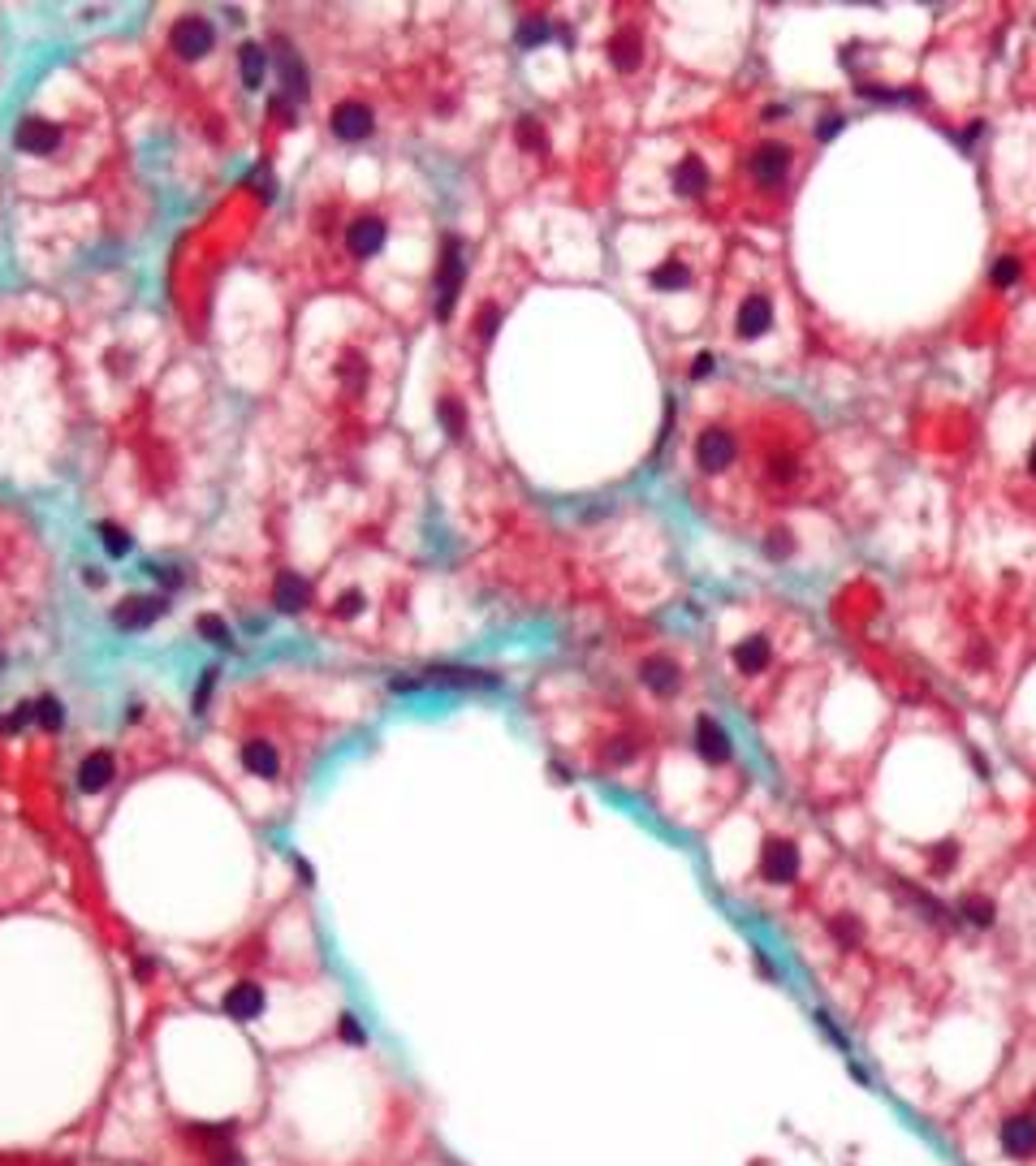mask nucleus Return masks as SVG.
<instances>
[{"mask_svg":"<svg viewBox=\"0 0 1036 1166\" xmlns=\"http://www.w3.org/2000/svg\"><path fill=\"white\" fill-rule=\"evenodd\" d=\"M458 281H462V242L445 238L441 247V277H436V320H450L458 303Z\"/></svg>","mask_w":1036,"mask_h":1166,"instance_id":"nucleus-1","label":"nucleus"},{"mask_svg":"<svg viewBox=\"0 0 1036 1166\" xmlns=\"http://www.w3.org/2000/svg\"><path fill=\"white\" fill-rule=\"evenodd\" d=\"M761 877L773 886H790L799 877V847L790 838H769L761 851Z\"/></svg>","mask_w":1036,"mask_h":1166,"instance_id":"nucleus-2","label":"nucleus"},{"mask_svg":"<svg viewBox=\"0 0 1036 1166\" xmlns=\"http://www.w3.org/2000/svg\"><path fill=\"white\" fill-rule=\"evenodd\" d=\"M997 1145H1002L1006 1158H1015V1162L1036 1158V1119L1032 1115H1006L1002 1127H997Z\"/></svg>","mask_w":1036,"mask_h":1166,"instance_id":"nucleus-3","label":"nucleus"},{"mask_svg":"<svg viewBox=\"0 0 1036 1166\" xmlns=\"http://www.w3.org/2000/svg\"><path fill=\"white\" fill-rule=\"evenodd\" d=\"M695 462H700V471H708V475L725 471V467L734 462V436L725 433V428L700 433V441H695Z\"/></svg>","mask_w":1036,"mask_h":1166,"instance_id":"nucleus-4","label":"nucleus"},{"mask_svg":"<svg viewBox=\"0 0 1036 1166\" xmlns=\"http://www.w3.org/2000/svg\"><path fill=\"white\" fill-rule=\"evenodd\" d=\"M332 135L341 143L368 139V135H372V108L359 104V99H341V104L332 108Z\"/></svg>","mask_w":1036,"mask_h":1166,"instance_id":"nucleus-5","label":"nucleus"},{"mask_svg":"<svg viewBox=\"0 0 1036 1166\" xmlns=\"http://www.w3.org/2000/svg\"><path fill=\"white\" fill-rule=\"evenodd\" d=\"M173 52L182 61H199L212 52V22L203 18H182L173 26Z\"/></svg>","mask_w":1036,"mask_h":1166,"instance_id":"nucleus-6","label":"nucleus"},{"mask_svg":"<svg viewBox=\"0 0 1036 1166\" xmlns=\"http://www.w3.org/2000/svg\"><path fill=\"white\" fill-rule=\"evenodd\" d=\"M14 143H18V152H26V156H52L61 147V130L43 117H26L18 130H14Z\"/></svg>","mask_w":1036,"mask_h":1166,"instance_id":"nucleus-7","label":"nucleus"},{"mask_svg":"<svg viewBox=\"0 0 1036 1166\" xmlns=\"http://www.w3.org/2000/svg\"><path fill=\"white\" fill-rule=\"evenodd\" d=\"M786 173H790V147L786 143H761L751 152V178L761 186H778V182H786Z\"/></svg>","mask_w":1036,"mask_h":1166,"instance_id":"nucleus-8","label":"nucleus"},{"mask_svg":"<svg viewBox=\"0 0 1036 1166\" xmlns=\"http://www.w3.org/2000/svg\"><path fill=\"white\" fill-rule=\"evenodd\" d=\"M164 596H126L117 610H113V622H117L121 631H143V627H152L160 613H164Z\"/></svg>","mask_w":1036,"mask_h":1166,"instance_id":"nucleus-9","label":"nucleus"},{"mask_svg":"<svg viewBox=\"0 0 1036 1166\" xmlns=\"http://www.w3.org/2000/svg\"><path fill=\"white\" fill-rule=\"evenodd\" d=\"M268 1011V998H264V989L251 985V981H238L234 989H225V1015L238 1020V1024H251Z\"/></svg>","mask_w":1036,"mask_h":1166,"instance_id":"nucleus-10","label":"nucleus"},{"mask_svg":"<svg viewBox=\"0 0 1036 1166\" xmlns=\"http://www.w3.org/2000/svg\"><path fill=\"white\" fill-rule=\"evenodd\" d=\"M639 678H644L648 692L674 695L678 692V683H683V670H678L669 657H644V661H639Z\"/></svg>","mask_w":1036,"mask_h":1166,"instance_id":"nucleus-11","label":"nucleus"},{"mask_svg":"<svg viewBox=\"0 0 1036 1166\" xmlns=\"http://www.w3.org/2000/svg\"><path fill=\"white\" fill-rule=\"evenodd\" d=\"M773 324V303L769 298H761V294H751L747 303H739V316H734V333L743 337V341H751V337H761L764 329Z\"/></svg>","mask_w":1036,"mask_h":1166,"instance_id":"nucleus-12","label":"nucleus"},{"mask_svg":"<svg viewBox=\"0 0 1036 1166\" xmlns=\"http://www.w3.org/2000/svg\"><path fill=\"white\" fill-rule=\"evenodd\" d=\"M113 778H117L113 756H108V751H91V756L79 765V791L82 795H99L104 787H113Z\"/></svg>","mask_w":1036,"mask_h":1166,"instance_id":"nucleus-13","label":"nucleus"},{"mask_svg":"<svg viewBox=\"0 0 1036 1166\" xmlns=\"http://www.w3.org/2000/svg\"><path fill=\"white\" fill-rule=\"evenodd\" d=\"M695 751L705 756L708 765H725V760H730V734H725L713 717H700V722H695Z\"/></svg>","mask_w":1036,"mask_h":1166,"instance_id":"nucleus-14","label":"nucleus"},{"mask_svg":"<svg viewBox=\"0 0 1036 1166\" xmlns=\"http://www.w3.org/2000/svg\"><path fill=\"white\" fill-rule=\"evenodd\" d=\"M380 247H385V220L380 217H359L354 220L350 225V251L354 256L368 259V256H376Z\"/></svg>","mask_w":1036,"mask_h":1166,"instance_id":"nucleus-15","label":"nucleus"},{"mask_svg":"<svg viewBox=\"0 0 1036 1166\" xmlns=\"http://www.w3.org/2000/svg\"><path fill=\"white\" fill-rule=\"evenodd\" d=\"M238 70H242V87L259 91V82L268 74V48L264 43H242L238 48Z\"/></svg>","mask_w":1036,"mask_h":1166,"instance_id":"nucleus-16","label":"nucleus"},{"mask_svg":"<svg viewBox=\"0 0 1036 1166\" xmlns=\"http://www.w3.org/2000/svg\"><path fill=\"white\" fill-rule=\"evenodd\" d=\"M769 661H773V648H769V639H764V635H747L743 644L734 648V666H739L743 674L769 670Z\"/></svg>","mask_w":1036,"mask_h":1166,"instance_id":"nucleus-17","label":"nucleus"},{"mask_svg":"<svg viewBox=\"0 0 1036 1166\" xmlns=\"http://www.w3.org/2000/svg\"><path fill=\"white\" fill-rule=\"evenodd\" d=\"M273 605L281 613H298L303 605H307V583H303L298 574H281V579H276V588H273Z\"/></svg>","mask_w":1036,"mask_h":1166,"instance_id":"nucleus-18","label":"nucleus"},{"mask_svg":"<svg viewBox=\"0 0 1036 1166\" xmlns=\"http://www.w3.org/2000/svg\"><path fill=\"white\" fill-rule=\"evenodd\" d=\"M242 765H247L255 778H276V770H281L273 743H259V739H251V743L242 748Z\"/></svg>","mask_w":1036,"mask_h":1166,"instance_id":"nucleus-19","label":"nucleus"},{"mask_svg":"<svg viewBox=\"0 0 1036 1166\" xmlns=\"http://www.w3.org/2000/svg\"><path fill=\"white\" fill-rule=\"evenodd\" d=\"M705 186H708V169L695 156L683 160V164L674 169V191H678L683 199H695L700 191H705Z\"/></svg>","mask_w":1036,"mask_h":1166,"instance_id":"nucleus-20","label":"nucleus"},{"mask_svg":"<svg viewBox=\"0 0 1036 1166\" xmlns=\"http://www.w3.org/2000/svg\"><path fill=\"white\" fill-rule=\"evenodd\" d=\"M958 916H963L967 925H976V929H994L997 908H994V899H985V894H967V899L958 903Z\"/></svg>","mask_w":1036,"mask_h":1166,"instance_id":"nucleus-21","label":"nucleus"},{"mask_svg":"<svg viewBox=\"0 0 1036 1166\" xmlns=\"http://www.w3.org/2000/svg\"><path fill=\"white\" fill-rule=\"evenodd\" d=\"M639 57H644V52H639V40H635L630 31H622V35H613V43H609V61H613V65H618L622 74H630V70L639 65Z\"/></svg>","mask_w":1036,"mask_h":1166,"instance_id":"nucleus-22","label":"nucleus"},{"mask_svg":"<svg viewBox=\"0 0 1036 1166\" xmlns=\"http://www.w3.org/2000/svg\"><path fill=\"white\" fill-rule=\"evenodd\" d=\"M648 281H652L657 290H683L686 281H691V268L678 264V259H665L661 268H652V273H648Z\"/></svg>","mask_w":1036,"mask_h":1166,"instance_id":"nucleus-23","label":"nucleus"},{"mask_svg":"<svg viewBox=\"0 0 1036 1166\" xmlns=\"http://www.w3.org/2000/svg\"><path fill=\"white\" fill-rule=\"evenodd\" d=\"M958 864V843L955 838H941L938 847H929V872L933 877H950Z\"/></svg>","mask_w":1036,"mask_h":1166,"instance_id":"nucleus-24","label":"nucleus"},{"mask_svg":"<svg viewBox=\"0 0 1036 1166\" xmlns=\"http://www.w3.org/2000/svg\"><path fill=\"white\" fill-rule=\"evenodd\" d=\"M35 722H40L43 731H61V722H65V704H61L57 695H40V700H35Z\"/></svg>","mask_w":1036,"mask_h":1166,"instance_id":"nucleus-25","label":"nucleus"},{"mask_svg":"<svg viewBox=\"0 0 1036 1166\" xmlns=\"http://www.w3.org/2000/svg\"><path fill=\"white\" fill-rule=\"evenodd\" d=\"M99 536H104V549H108V557H126V554H130V536L117 532L113 523H99Z\"/></svg>","mask_w":1036,"mask_h":1166,"instance_id":"nucleus-26","label":"nucleus"},{"mask_svg":"<svg viewBox=\"0 0 1036 1166\" xmlns=\"http://www.w3.org/2000/svg\"><path fill=\"white\" fill-rule=\"evenodd\" d=\"M199 635H203V639H212V644H220V648H229V639H234L229 627H225L220 618H212V613H208V618H199Z\"/></svg>","mask_w":1036,"mask_h":1166,"instance_id":"nucleus-27","label":"nucleus"},{"mask_svg":"<svg viewBox=\"0 0 1036 1166\" xmlns=\"http://www.w3.org/2000/svg\"><path fill=\"white\" fill-rule=\"evenodd\" d=\"M989 281H994V285H1015V281H1019V259L1015 256L994 259V273H989Z\"/></svg>","mask_w":1036,"mask_h":1166,"instance_id":"nucleus-28","label":"nucleus"},{"mask_svg":"<svg viewBox=\"0 0 1036 1166\" xmlns=\"http://www.w3.org/2000/svg\"><path fill=\"white\" fill-rule=\"evenodd\" d=\"M31 722H35V700H31V704H18L14 713H5V717H0V731H22V726H31Z\"/></svg>","mask_w":1036,"mask_h":1166,"instance_id":"nucleus-29","label":"nucleus"},{"mask_svg":"<svg viewBox=\"0 0 1036 1166\" xmlns=\"http://www.w3.org/2000/svg\"><path fill=\"white\" fill-rule=\"evenodd\" d=\"M436 419H441V428H445L453 441L462 436V415H458V402H441V406H436Z\"/></svg>","mask_w":1036,"mask_h":1166,"instance_id":"nucleus-30","label":"nucleus"},{"mask_svg":"<svg viewBox=\"0 0 1036 1166\" xmlns=\"http://www.w3.org/2000/svg\"><path fill=\"white\" fill-rule=\"evenodd\" d=\"M829 933L838 937L842 947H855L860 942V920H851V916H838L834 925H829Z\"/></svg>","mask_w":1036,"mask_h":1166,"instance_id":"nucleus-31","label":"nucleus"},{"mask_svg":"<svg viewBox=\"0 0 1036 1166\" xmlns=\"http://www.w3.org/2000/svg\"><path fill=\"white\" fill-rule=\"evenodd\" d=\"M764 554L778 557V562H782V557H790V532H782V527H778V532L764 536Z\"/></svg>","mask_w":1036,"mask_h":1166,"instance_id":"nucleus-32","label":"nucleus"},{"mask_svg":"<svg viewBox=\"0 0 1036 1166\" xmlns=\"http://www.w3.org/2000/svg\"><path fill=\"white\" fill-rule=\"evenodd\" d=\"M545 40H548V26L540 18L518 26V43H523V48H536V43H545Z\"/></svg>","mask_w":1036,"mask_h":1166,"instance_id":"nucleus-33","label":"nucleus"},{"mask_svg":"<svg viewBox=\"0 0 1036 1166\" xmlns=\"http://www.w3.org/2000/svg\"><path fill=\"white\" fill-rule=\"evenodd\" d=\"M337 1028H341V1041H346V1046H368V1032L359 1028V1020H354V1015H341V1024H337Z\"/></svg>","mask_w":1036,"mask_h":1166,"instance_id":"nucleus-34","label":"nucleus"},{"mask_svg":"<svg viewBox=\"0 0 1036 1166\" xmlns=\"http://www.w3.org/2000/svg\"><path fill=\"white\" fill-rule=\"evenodd\" d=\"M518 143H523V147H545V135H540V121H531V117L518 121Z\"/></svg>","mask_w":1036,"mask_h":1166,"instance_id":"nucleus-35","label":"nucleus"},{"mask_svg":"<svg viewBox=\"0 0 1036 1166\" xmlns=\"http://www.w3.org/2000/svg\"><path fill=\"white\" fill-rule=\"evenodd\" d=\"M359 610H363V592H341L337 596V613H341V618H354Z\"/></svg>","mask_w":1036,"mask_h":1166,"instance_id":"nucleus-36","label":"nucleus"},{"mask_svg":"<svg viewBox=\"0 0 1036 1166\" xmlns=\"http://www.w3.org/2000/svg\"><path fill=\"white\" fill-rule=\"evenodd\" d=\"M212 1162H216V1166H242V1153H238L234 1145H216Z\"/></svg>","mask_w":1036,"mask_h":1166,"instance_id":"nucleus-37","label":"nucleus"},{"mask_svg":"<svg viewBox=\"0 0 1036 1166\" xmlns=\"http://www.w3.org/2000/svg\"><path fill=\"white\" fill-rule=\"evenodd\" d=\"M630 756H635V748H630L626 739H618V743H609V760H613V765H626Z\"/></svg>","mask_w":1036,"mask_h":1166,"instance_id":"nucleus-38","label":"nucleus"},{"mask_svg":"<svg viewBox=\"0 0 1036 1166\" xmlns=\"http://www.w3.org/2000/svg\"><path fill=\"white\" fill-rule=\"evenodd\" d=\"M497 320H501V312H497V307H489V312L480 316V337H484V341L497 333Z\"/></svg>","mask_w":1036,"mask_h":1166,"instance_id":"nucleus-39","label":"nucleus"},{"mask_svg":"<svg viewBox=\"0 0 1036 1166\" xmlns=\"http://www.w3.org/2000/svg\"><path fill=\"white\" fill-rule=\"evenodd\" d=\"M212 683H216V670H208V674H203V683H199L195 709H203V704H208V695H212Z\"/></svg>","mask_w":1036,"mask_h":1166,"instance_id":"nucleus-40","label":"nucleus"},{"mask_svg":"<svg viewBox=\"0 0 1036 1166\" xmlns=\"http://www.w3.org/2000/svg\"><path fill=\"white\" fill-rule=\"evenodd\" d=\"M708 372H713V355L705 350V355H695V363H691V376H695V380H705Z\"/></svg>","mask_w":1036,"mask_h":1166,"instance_id":"nucleus-41","label":"nucleus"},{"mask_svg":"<svg viewBox=\"0 0 1036 1166\" xmlns=\"http://www.w3.org/2000/svg\"><path fill=\"white\" fill-rule=\"evenodd\" d=\"M838 130H842V117H825L821 126H817V139H834Z\"/></svg>","mask_w":1036,"mask_h":1166,"instance_id":"nucleus-42","label":"nucleus"},{"mask_svg":"<svg viewBox=\"0 0 1036 1166\" xmlns=\"http://www.w3.org/2000/svg\"><path fill=\"white\" fill-rule=\"evenodd\" d=\"M290 864H294V869H298V877H303V881H307V886H312V881H315V877H312V864H307V860H303V855H294Z\"/></svg>","mask_w":1036,"mask_h":1166,"instance_id":"nucleus-43","label":"nucleus"},{"mask_svg":"<svg viewBox=\"0 0 1036 1166\" xmlns=\"http://www.w3.org/2000/svg\"><path fill=\"white\" fill-rule=\"evenodd\" d=\"M389 687H393V692H415V687H419V683H415V678H393Z\"/></svg>","mask_w":1036,"mask_h":1166,"instance_id":"nucleus-44","label":"nucleus"},{"mask_svg":"<svg viewBox=\"0 0 1036 1166\" xmlns=\"http://www.w3.org/2000/svg\"><path fill=\"white\" fill-rule=\"evenodd\" d=\"M1028 471L1036 475V445H1032V450H1028Z\"/></svg>","mask_w":1036,"mask_h":1166,"instance_id":"nucleus-45","label":"nucleus"},{"mask_svg":"<svg viewBox=\"0 0 1036 1166\" xmlns=\"http://www.w3.org/2000/svg\"><path fill=\"white\" fill-rule=\"evenodd\" d=\"M1032 1119H1036V1097H1032Z\"/></svg>","mask_w":1036,"mask_h":1166,"instance_id":"nucleus-46","label":"nucleus"}]
</instances>
